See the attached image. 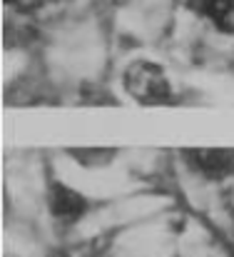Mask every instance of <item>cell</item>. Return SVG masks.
<instances>
[{
	"label": "cell",
	"mask_w": 234,
	"mask_h": 257,
	"mask_svg": "<svg viewBox=\"0 0 234 257\" xmlns=\"http://www.w3.org/2000/svg\"><path fill=\"white\" fill-rule=\"evenodd\" d=\"M117 83L125 97L140 105H172L184 97L182 78L162 50H125Z\"/></svg>",
	"instance_id": "obj_1"
}]
</instances>
